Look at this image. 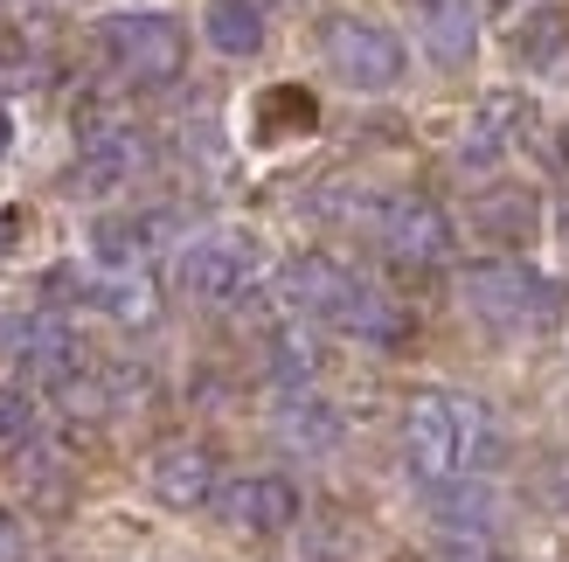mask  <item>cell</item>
<instances>
[{
  "instance_id": "cell-1",
  "label": "cell",
  "mask_w": 569,
  "mask_h": 562,
  "mask_svg": "<svg viewBox=\"0 0 569 562\" xmlns=\"http://www.w3.org/2000/svg\"><path fill=\"white\" fill-rule=\"evenodd\" d=\"M493 459H500V424L487 403L459 397V389H417L403 403V465L417 472L423 493L479 480Z\"/></svg>"
},
{
  "instance_id": "cell-2",
  "label": "cell",
  "mask_w": 569,
  "mask_h": 562,
  "mask_svg": "<svg viewBox=\"0 0 569 562\" xmlns=\"http://www.w3.org/2000/svg\"><path fill=\"white\" fill-rule=\"evenodd\" d=\"M459 305L493 333H542L562 313V285L521 258H487V264L459 271Z\"/></svg>"
},
{
  "instance_id": "cell-3",
  "label": "cell",
  "mask_w": 569,
  "mask_h": 562,
  "mask_svg": "<svg viewBox=\"0 0 569 562\" xmlns=\"http://www.w3.org/2000/svg\"><path fill=\"white\" fill-rule=\"evenodd\" d=\"M98 49L104 63L119 70L139 91H160L188 70V28L167 14V8H119L98 21Z\"/></svg>"
},
{
  "instance_id": "cell-4",
  "label": "cell",
  "mask_w": 569,
  "mask_h": 562,
  "mask_svg": "<svg viewBox=\"0 0 569 562\" xmlns=\"http://www.w3.org/2000/svg\"><path fill=\"white\" fill-rule=\"evenodd\" d=\"M258 278H264V243L250 230H202L174 258V285L194 305H237Z\"/></svg>"
},
{
  "instance_id": "cell-5",
  "label": "cell",
  "mask_w": 569,
  "mask_h": 562,
  "mask_svg": "<svg viewBox=\"0 0 569 562\" xmlns=\"http://www.w3.org/2000/svg\"><path fill=\"white\" fill-rule=\"evenodd\" d=\"M320 56L348 91H396L410 70V49L396 28L368 21V14H327L320 21Z\"/></svg>"
},
{
  "instance_id": "cell-6",
  "label": "cell",
  "mask_w": 569,
  "mask_h": 562,
  "mask_svg": "<svg viewBox=\"0 0 569 562\" xmlns=\"http://www.w3.org/2000/svg\"><path fill=\"white\" fill-rule=\"evenodd\" d=\"M376 237L396 264L410 271H438L451 264V243H459V230H451V215L431 202V194H389V202L376 209Z\"/></svg>"
},
{
  "instance_id": "cell-7",
  "label": "cell",
  "mask_w": 569,
  "mask_h": 562,
  "mask_svg": "<svg viewBox=\"0 0 569 562\" xmlns=\"http://www.w3.org/2000/svg\"><path fill=\"white\" fill-rule=\"evenodd\" d=\"M147 167V139H139L126 119H111V111H83L77 119V188L83 194H119L132 188V174Z\"/></svg>"
},
{
  "instance_id": "cell-8",
  "label": "cell",
  "mask_w": 569,
  "mask_h": 562,
  "mask_svg": "<svg viewBox=\"0 0 569 562\" xmlns=\"http://www.w3.org/2000/svg\"><path fill=\"white\" fill-rule=\"evenodd\" d=\"M216 514H222L230 535L271 542V535H284V528H299L306 500H299V486L284 480V472H243V480H230L216 493Z\"/></svg>"
},
{
  "instance_id": "cell-9",
  "label": "cell",
  "mask_w": 569,
  "mask_h": 562,
  "mask_svg": "<svg viewBox=\"0 0 569 562\" xmlns=\"http://www.w3.org/2000/svg\"><path fill=\"white\" fill-rule=\"evenodd\" d=\"M147 493L160 500L167 514H194V508H216L222 493V472H216V452L194 438H174L147 459Z\"/></svg>"
},
{
  "instance_id": "cell-10",
  "label": "cell",
  "mask_w": 569,
  "mask_h": 562,
  "mask_svg": "<svg viewBox=\"0 0 569 562\" xmlns=\"http://www.w3.org/2000/svg\"><path fill=\"white\" fill-rule=\"evenodd\" d=\"M0 348H8V361L21 375H36L49 397L63 389L77 369H83V348H77V333L56 320V313H28V320H14L8 333H0Z\"/></svg>"
},
{
  "instance_id": "cell-11",
  "label": "cell",
  "mask_w": 569,
  "mask_h": 562,
  "mask_svg": "<svg viewBox=\"0 0 569 562\" xmlns=\"http://www.w3.org/2000/svg\"><path fill=\"white\" fill-rule=\"evenodd\" d=\"M528 126H535L528 98H515V91L479 98L472 126H466V139H459V167H466V174H487V167H500V160H507V147H515Z\"/></svg>"
},
{
  "instance_id": "cell-12",
  "label": "cell",
  "mask_w": 569,
  "mask_h": 562,
  "mask_svg": "<svg viewBox=\"0 0 569 562\" xmlns=\"http://www.w3.org/2000/svg\"><path fill=\"white\" fill-rule=\"evenodd\" d=\"M348 292H355V271L320 258V250H306V258H292V264L278 271V299L292 305L299 320H327L333 327V313L348 305Z\"/></svg>"
},
{
  "instance_id": "cell-13",
  "label": "cell",
  "mask_w": 569,
  "mask_h": 562,
  "mask_svg": "<svg viewBox=\"0 0 569 562\" xmlns=\"http://www.w3.org/2000/svg\"><path fill=\"white\" fill-rule=\"evenodd\" d=\"M472 230L487 237V243H507V250L535 243V230H542V194L521 188V181H493V188H479V202H472Z\"/></svg>"
},
{
  "instance_id": "cell-14",
  "label": "cell",
  "mask_w": 569,
  "mask_h": 562,
  "mask_svg": "<svg viewBox=\"0 0 569 562\" xmlns=\"http://www.w3.org/2000/svg\"><path fill=\"white\" fill-rule=\"evenodd\" d=\"M417 36L438 70H466L479 56V8L472 0H417Z\"/></svg>"
},
{
  "instance_id": "cell-15",
  "label": "cell",
  "mask_w": 569,
  "mask_h": 562,
  "mask_svg": "<svg viewBox=\"0 0 569 562\" xmlns=\"http://www.w3.org/2000/svg\"><path fill=\"white\" fill-rule=\"evenodd\" d=\"M333 327L355 333V341H368V348H403V341H410L403 299H389L382 285H368V278H355V292H348V305L333 313Z\"/></svg>"
},
{
  "instance_id": "cell-16",
  "label": "cell",
  "mask_w": 569,
  "mask_h": 562,
  "mask_svg": "<svg viewBox=\"0 0 569 562\" xmlns=\"http://www.w3.org/2000/svg\"><path fill=\"white\" fill-rule=\"evenodd\" d=\"M174 230L167 215H98L91 222V271H139V258Z\"/></svg>"
},
{
  "instance_id": "cell-17",
  "label": "cell",
  "mask_w": 569,
  "mask_h": 562,
  "mask_svg": "<svg viewBox=\"0 0 569 562\" xmlns=\"http://www.w3.org/2000/svg\"><path fill=\"white\" fill-rule=\"evenodd\" d=\"M340 431H348V424H340V410L327 397H312V389H292V397L278 403V438L292 444V452H306V459L333 452Z\"/></svg>"
},
{
  "instance_id": "cell-18",
  "label": "cell",
  "mask_w": 569,
  "mask_h": 562,
  "mask_svg": "<svg viewBox=\"0 0 569 562\" xmlns=\"http://www.w3.org/2000/svg\"><path fill=\"white\" fill-rule=\"evenodd\" d=\"M202 36H209L216 56L243 63V56L264 49V8H258V0H209V8H202Z\"/></svg>"
},
{
  "instance_id": "cell-19",
  "label": "cell",
  "mask_w": 569,
  "mask_h": 562,
  "mask_svg": "<svg viewBox=\"0 0 569 562\" xmlns=\"http://www.w3.org/2000/svg\"><path fill=\"white\" fill-rule=\"evenodd\" d=\"M312 119H320V104H312L299 83H271V91L258 98V139L264 147H278V139H292V132H312Z\"/></svg>"
},
{
  "instance_id": "cell-20",
  "label": "cell",
  "mask_w": 569,
  "mask_h": 562,
  "mask_svg": "<svg viewBox=\"0 0 569 562\" xmlns=\"http://www.w3.org/2000/svg\"><path fill=\"white\" fill-rule=\"evenodd\" d=\"M264 369H271L284 389H306V382H312V369H320V348H312V333H306L299 320L264 333Z\"/></svg>"
},
{
  "instance_id": "cell-21",
  "label": "cell",
  "mask_w": 569,
  "mask_h": 562,
  "mask_svg": "<svg viewBox=\"0 0 569 562\" xmlns=\"http://www.w3.org/2000/svg\"><path fill=\"white\" fill-rule=\"evenodd\" d=\"M515 56H521L528 70H562L569 63V21L562 14H535L515 36Z\"/></svg>"
},
{
  "instance_id": "cell-22",
  "label": "cell",
  "mask_w": 569,
  "mask_h": 562,
  "mask_svg": "<svg viewBox=\"0 0 569 562\" xmlns=\"http://www.w3.org/2000/svg\"><path fill=\"white\" fill-rule=\"evenodd\" d=\"M42 438V410L28 389H0V452H28Z\"/></svg>"
},
{
  "instance_id": "cell-23",
  "label": "cell",
  "mask_w": 569,
  "mask_h": 562,
  "mask_svg": "<svg viewBox=\"0 0 569 562\" xmlns=\"http://www.w3.org/2000/svg\"><path fill=\"white\" fill-rule=\"evenodd\" d=\"M28 83H42V56H36V42H28V36L0 28V98L28 91Z\"/></svg>"
},
{
  "instance_id": "cell-24",
  "label": "cell",
  "mask_w": 569,
  "mask_h": 562,
  "mask_svg": "<svg viewBox=\"0 0 569 562\" xmlns=\"http://www.w3.org/2000/svg\"><path fill=\"white\" fill-rule=\"evenodd\" d=\"M0 562H28V521L14 508H0Z\"/></svg>"
},
{
  "instance_id": "cell-25",
  "label": "cell",
  "mask_w": 569,
  "mask_h": 562,
  "mask_svg": "<svg viewBox=\"0 0 569 562\" xmlns=\"http://www.w3.org/2000/svg\"><path fill=\"white\" fill-rule=\"evenodd\" d=\"M21 230H28V215H21V209H0V258L21 243Z\"/></svg>"
},
{
  "instance_id": "cell-26",
  "label": "cell",
  "mask_w": 569,
  "mask_h": 562,
  "mask_svg": "<svg viewBox=\"0 0 569 562\" xmlns=\"http://www.w3.org/2000/svg\"><path fill=\"white\" fill-rule=\"evenodd\" d=\"M8 147H14V111L0 104V160H8Z\"/></svg>"
},
{
  "instance_id": "cell-27",
  "label": "cell",
  "mask_w": 569,
  "mask_h": 562,
  "mask_svg": "<svg viewBox=\"0 0 569 562\" xmlns=\"http://www.w3.org/2000/svg\"><path fill=\"white\" fill-rule=\"evenodd\" d=\"M487 8H515V0H487Z\"/></svg>"
}]
</instances>
